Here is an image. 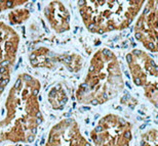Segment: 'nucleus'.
Listing matches in <instances>:
<instances>
[{
  "label": "nucleus",
  "instance_id": "nucleus-9",
  "mask_svg": "<svg viewBox=\"0 0 158 146\" xmlns=\"http://www.w3.org/2000/svg\"><path fill=\"white\" fill-rule=\"evenodd\" d=\"M20 36L9 25L0 22V65L12 68L17 60Z\"/></svg>",
  "mask_w": 158,
  "mask_h": 146
},
{
  "label": "nucleus",
  "instance_id": "nucleus-8",
  "mask_svg": "<svg viewBox=\"0 0 158 146\" xmlns=\"http://www.w3.org/2000/svg\"><path fill=\"white\" fill-rule=\"evenodd\" d=\"M30 61L34 68H47V69H55L56 65L63 63L69 69L71 72H77L81 69L82 59L81 56L78 54L72 55H59L55 54L50 50L44 47L38 48L31 53Z\"/></svg>",
  "mask_w": 158,
  "mask_h": 146
},
{
  "label": "nucleus",
  "instance_id": "nucleus-12",
  "mask_svg": "<svg viewBox=\"0 0 158 146\" xmlns=\"http://www.w3.org/2000/svg\"><path fill=\"white\" fill-rule=\"evenodd\" d=\"M30 10L27 8H15L8 14V21L10 25H21L29 20Z\"/></svg>",
  "mask_w": 158,
  "mask_h": 146
},
{
  "label": "nucleus",
  "instance_id": "nucleus-1",
  "mask_svg": "<svg viewBox=\"0 0 158 146\" xmlns=\"http://www.w3.org/2000/svg\"><path fill=\"white\" fill-rule=\"evenodd\" d=\"M40 82L20 74L5 100V116L0 120V144L32 143L42 123L39 105Z\"/></svg>",
  "mask_w": 158,
  "mask_h": 146
},
{
  "label": "nucleus",
  "instance_id": "nucleus-13",
  "mask_svg": "<svg viewBox=\"0 0 158 146\" xmlns=\"http://www.w3.org/2000/svg\"><path fill=\"white\" fill-rule=\"evenodd\" d=\"M140 146H158V131L152 128L144 132L141 136Z\"/></svg>",
  "mask_w": 158,
  "mask_h": 146
},
{
  "label": "nucleus",
  "instance_id": "nucleus-11",
  "mask_svg": "<svg viewBox=\"0 0 158 146\" xmlns=\"http://www.w3.org/2000/svg\"><path fill=\"white\" fill-rule=\"evenodd\" d=\"M48 101L52 109H62L66 105L68 101V97L66 95V92L64 91L61 86L53 87L52 90H50L48 94Z\"/></svg>",
  "mask_w": 158,
  "mask_h": 146
},
{
  "label": "nucleus",
  "instance_id": "nucleus-3",
  "mask_svg": "<svg viewBox=\"0 0 158 146\" xmlns=\"http://www.w3.org/2000/svg\"><path fill=\"white\" fill-rule=\"evenodd\" d=\"M145 1L80 0L78 10L85 28L94 34L121 31L131 26Z\"/></svg>",
  "mask_w": 158,
  "mask_h": 146
},
{
  "label": "nucleus",
  "instance_id": "nucleus-6",
  "mask_svg": "<svg viewBox=\"0 0 158 146\" xmlns=\"http://www.w3.org/2000/svg\"><path fill=\"white\" fill-rule=\"evenodd\" d=\"M158 1H146L143 10L135 24V37L147 50L156 53L158 51Z\"/></svg>",
  "mask_w": 158,
  "mask_h": 146
},
{
  "label": "nucleus",
  "instance_id": "nucleus-10",
  "mask_svg": "<svg viewBox=\"0 0 158 146\" xmlns=\"http://www.w3.org/2000/svg\"><path fill=\"white\" fill-rule=\"evenodd\" d=\"M43 15L56 33H65L70 30V11L63 2H48L43 8Z\"/></svg>",
  "mask_w": 158,
  "mask_h": 146
},
{
  "label": "nucleus",
  "instance_id": "nucleus-14",
  "mask_svg": "<svg viewBox=\"0 0 158 146\" xmlns=\"http://www.w3.org/2000/svg\"><path fill=\"white\" fill-rule=\"evenodd\" d=\"M11 69L12 68L8 65H0V99H1V95L5 87L10 81Z\"/></svg>",
  "mask_w": 158,
  "mask_h": 146
},
{
  "label": "nucleus",
  "instance_id": "nucleus-4",
  "mask_svg": "<svg viewBox=\"0 0 158 146\" xmlns=\"http://www.w3.org/2000/svg\"><path fill=\"white\" fill-rule=\"evenodd\" d=\"M126 62L134 84L143 88L147 99L157 106L158 72L154 58L144 50L134 49L126 55Z\"/></svg>",
  "mask_w": 158,
  "mask_h": 146
},
{
  "label": "nucleus",
  "instance_id": "nucleus-7",
  "mask_svg": "<svg viewBox=\"0 0 158 146\" xmlns=\"http://www.w3.org/2000/svg\"><path fill=\"white\" fill-rule=\"evenodd\" d=\"M45 146H91L74 119H64L50 129Z\"/></svg>",
  "mask_w": 158,
  "mask_h": 146
},
{
  "label": "nucleus",
  "instance_id": "nucleus-2",
  "mask_svg": "<svg viewBox=\"0 0 158 146\" xmlns=\"http://www.w3.org/2000/svg\"><path fill=\"white\" fill-rule=\"evenodd\" d=\"M124 89L119 61L109 48H101L93 55L84 80L76 90L78 103L100 105L112 100Z\"/></svg>",
  "mask_w": 158,
  "mask_h": 146
},
{
  "label": "nucleus",
  "instance_id": "nucleus-15",
  "mask_svg": "<svg viewBox=\"0 0 158 146\" xmlns=\"http://www.w3.org/2000/svg\"><path fill=\"white\" fill-rule=\"evenodd\" d=\"M26 3V0H0V12L18 8L19 6H22Z\"/></svg>",
  "mask_w": 158,
  "mask_h": 146
},
{
  "label": "nucleus",
  "instance_id": "nucleus-5",
  "mask_svg": "<svg viewBox=\"0 0 158 146\" xmlns=\"http://www.w3.org/2000/svg\"><path fill=\"white\" fill-rule=\"evenodd\" d=\"M132 125L124 117L109 113L101 117L90 132L94 146H129Z\"/></svg>",
  "mask_w": 158,
  "mask_h": 146
}]
</instances>
